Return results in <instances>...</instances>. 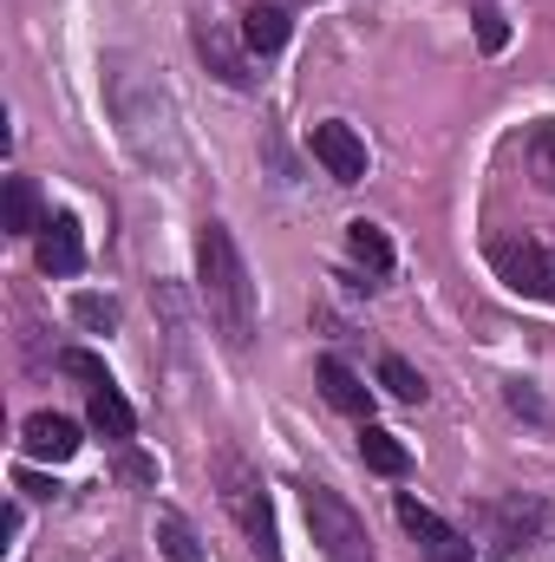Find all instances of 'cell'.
Here are the masks:
<instances>
[{
	"label": "cell",
	"mask_w": 555,
	"mask_h": 562,
	"mask_svg": "<svg viewBox=\"0 0 555 562\" xmlns=\"http://www.w3.org/2000/svg\"><path fill=\"white\" fill-rule=\"evenodd\" d=\"M216 477H223V504H229V517L242 524V537L256 543V557H262V562H281L275 510H269V491H262V477H256L242 458H223V464H216Z\"/></svg>",
	"instance_id": "cell-3"
},
{
	"label": "cell",
	"mask_w": 555,
	"mask_h": 562,
	"mask_svg": "<svg viewBox=\"0 0 555 562\" xmlns=\"http://www.w3.org/2000/svg\"><path fill=\"white\" fill-rule=\"evenodd\" d=\"M242 46H249V53H281V46H287V7H262V0H256V7L242 13Z\"/></svg>",
	"instance_id": "cell-13"
},
{
	"label": "cell",
	"mask_w": 555,
	"mask_h": 562,
	"mask_svg": "<svg viewBox=\"0 0 555 562\" xmlns=\"http://www.w3.org/2000/svg\"><path fill=\"white\" fill-rule=\"evenodd\" d=\"M157 550L170 562H203V543H196V530H190V517L183 510H157Z\"/></svg>",
	"instance_id": "cell-15"
},
{
	"label": "cell",
	"mask_w": 555,
	"mask_h": 562,
	"mask_svg": "<svg viewBox=\"0 0 555 562\" xmlns=\"http://www.w3.org/2000/svg\"><path fill=\"white\" fill-rule=\"evenodd\" d=\"M399 524H406V537H412L424 562H471V543L431 510V504H418V497H399Z\"/></svg>",
	"instance_id": "cell-6"
},
{
	"label": "cell",
	"mask_w": 555,
	"mask_h": 562,
	"mask_svg": "<svg viewBox=\"0 0 555 562\" xmlns=\"http://www.w3.org/2000/svg\"><path fill=\"white\" fill-rule=\"evenodd\" d=\"M59 367H66L72 380H92V386H112V373H105V360H99V353H86V347H66V353H59Z\"/></svg>",
	"instance_id": "cell-21"
},
{
	"label": "cell",
	"mask_w": 555,
	"mask_h": 562,
	"mask_svg": "<svg viewBox=\"0 0 555 562\" xmlns=\"http://www.w3.org/2000/svg\"><path fill=\"white\" fill-rule=\"evenodd\" d=\"M307 144H314V157H320V170H327L333 183H360V177H366V138H360L347 119L314 125V132H307Z\"/></svg>",
	"instance_id": "cell-5"
},
{
	"label": "cell",
	"mask_w": 555,
	"mask_h": 562,
	"mask_svg": "<svg viewBox=\"0 0 555 562\" xmlns=\"http://www.w3.org/2000/svg\"><path fill=\"white\" fill-rule=\"evenodd\" d=\"M360 458L380 471V477H406V464H412V451L399 445V431H386V425H360Z\"/></svg>",
	"instance_id": "cell-11"
},
{
	"label": "cell",
	"mask_w": 555,
	"mask_h": 562,
	"mask_svg": "<svg viewBox=\"0 0 555 562\" xmlns=\"http://www.w3.org/2000/svg\"><path fill=\"white\" fill-rule=\"evenodd\" d=\"M314 380H320V393H327V406H340V413H353L360 425L373 419V386H360V373H353L347 360H333V353H327V360L314 367Z\"/></svg>",
	"instance_id": "cell-8"
},
{
	"label": "cell",
	"mask_w": 555,
	"mask_h": 562,
	"mask_svg": "<svg viewBox=\"0 0 555 562\" xmlns=\"http://www.w3.org/2000/svg\"><path fill=\"white\" fill-rule=\"evenodd\" d=\"M301 504H307V530H314V543H320L327 562H373V537H366V524L353 517V504L340 491L307 484Z\"/></svg>",
	"instance_id": "cell-2"
},
{
	"label": "cell",
	"mask_w": 555,
	"mask_h": 562,
	"mask_svg": "<svg viewBox=\"0 0 555 562\" xmlns=\"http://www.w3.org/2000/svg\"><path fill=\"white\" fill-rule=\"evenodd\" d=\"M490 269L510 281L517 294H530V301L555 294V262L530 243V236H497V243H490Z\"/></svg>",
	"instance_id": "cell-4"
},
{
	"label": "cell",
	"mask_w": 555,
	"mask_h": 562,
	"mask_svg": "<svg viewBox=\"0 0 555 562\" xmlns=\"http://www.w3.org/2000/svg\"><path fill=\"white\" fill-rule=\"evenodd\" d=\"M33 229H46L39 190H33V177H7V236H33Z\"/></svg>",
	"instance_id": "cell-17"
},
{
	"label": "cell",
	"mask_w": 555,
	"mask_h": 562,
	"mask_svg": "<svg viewBox=\"0 0 555 562\" xmlns=\"http://www.w3.org/2000/svg\"><path fill=\"white\" fill-rule=\"evenodd\" d=\"M86 419H92V431H105V438H132V431H138V413L125 406V393H118V386H92Z\"/></svg>",
	"instance_id": "cell-14"
},
{
	"label": "cell",
	"mask_w": 555,
	"mask_h": 562,
	"mask_svg": "<svg viewBox=\"0 0 555 562\" xmlns=\"http://www.w3.org/2000/svg\"><path fill=\"white\" fill-rule=\"evenodd\" d=\"M196 281H203L209 321H216L236 347H249V340H256V281H249L242 249H236V236H229L223 223H203V229H196Z\"/></svg>",
	"instance_id": "cell-1"
},
{
	"label": "cell",
	"mask_w": 555,
	"mask_h": 562,
	"mask_svg": "<svg viewBox=\"0 0 555 562\" xmlns=\"http://www.w3.org/2000/svg\"><path fill=\"white\" fill-rule=\"evenodd\" d=\"M39 269L46 276H79L86 269V243H79V223L72 216H53L39 229Z\"/></svg>",
	"instance_id": "cell-10"
},
{
	"label": "cell",
	"mask_w": 555,
	"mask_h": 562,
	"mask_svg": "<svg viewBox=\"0 0 555 562\" xmlns=\"http://www.w3.org/2000/svg\"><path fill=\"white\" fill-rule=\"evenodd\" d=\"M471 20H477V46H484V53H503V46H510V20H503L497 7H477Z\"/></svg>",
	"instance_id": "cell-19"
},
{
	"label": "cell",
	"mask_w": 555,
	"mask_h": 562,
	"mask_svg": "<svg viewBox=\"0 0 555 562\" xmlns=\"http://www.w3.org/2000/svg\"><path fill=\"white\" fill-rule=\"evenodd\" d=\"M20 445H26V458H53V464H66V458L79 451V425L59 419V413H33V419L20 425Z\"/></svg>",
	"instance_id": "cell-9"
},
{
	"label": "cell",
	"mask_w": 555,
	"mask_h": 562,
	"mask_svg": "<svg viewBox=\"0 0 555 562\" xmlns=\"http://www.w3.org/2000/svg\"><path fill=\"white\" fill-rule=\"evenodd\" d=\"M347 256H353L366 276H386V269H393V243H386V229H380V223H366V216H360V223H347Z\"/></svg>",
	"instance_id": "cell-12"
},
{
	"label": "cell",
	"mask_w": 555,
	"mask_h": 562,
	"mask_svg": "<svg viewBox=\"0 0 555 562\" xmlns=\"http://www.w3.org/2000/svg\"><path fill=\"white\" fill-rule=\"evenodd\" d=\"M190 40H196L203 66H209L223 86H236V92H249V86H256V72H249V53L236 46V33H229L223 20H196V26H190Z\"/></svg>",
	"instance_id": "cell-7"
},
{
	"label": "cell",
	"mask_w": 555,
	"mask_h": 562,
	"mask_svg": "<svg viewBox=\"0 0 555 562\" xmlns=\"http://www.w3.org/2000/svg\"><path fill=\"white\" fill-rule=\"evenodd\" d=\"M72 314H79L92 334H112V327H118V307H112L105 294H79V301H72Z\"/></svg>",
	"instance_id": "cell-20"
},
{
	"label": "cell",
	"mask_w": 555,
	"mask_h": 562,
	"mask_svg": "<svg viewBox=\"0 0 555 562\" xmlns=\"http://www.w3.org/2000/svg\"><path fill=\"white\" fill-rule=\"evenodd\" d=\"M13 491H20V497H39V504L59 497V484H53V477H33V471H13Z\"/></svg>",
	"instance_id": "cell-23"
},
{
	"label": "cell",
	"mask_w": 555,
	"mask_h": 562,
	"mask_svg": "<svg viewBox=\"0 0 555 562\" xmlns=\"http://www.w3.org/2000/svg\"><path fill=\"white\" fill-rule=\"evenodd\" d=\"M380 386H386L393 400H406V406H418V400H424L418 367H412V360H399V353H386V360H380Z\"/></svg>",
	"instance_id": "cell-18"
},
{
	"label": "cell",
	"mask_w": 555,
	"mask_h": 562,
	"mask_svg": "<svg viewBox=\"0 0 555 562\" xmlns=\"http://www.w3.org/2000/svg\"><path fill=\"white\" fill-rule=\"evenodd\" d=\"M530 157H536V177H543V190H555V125H536Z\"/></svg>",
	"instance_id": "cell-22"
},
{
	"label": "cell",
	"mask_w": 555,
	"mask_h": 562,
	"mask_svg": "<svg viewBox=\"0 0 555 562\" xmlns=\"http://www.w3.org/2000/svg\"><path fill=\"white\" fill-rule=\"evenodd\" d=\"M497 524H503V550H530V537L543 530V504L536 497H510V504H497Z\"/></svg>",
	"instance_id": "cell-16"
}]
</instances>
